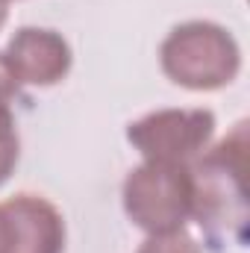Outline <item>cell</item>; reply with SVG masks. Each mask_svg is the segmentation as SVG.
Returning a JSON list of instances; mask_svg holds the SVG:
<instances>
[{
  "label": "cell",
  "mask_w": 250,
  "mask_h": 253,
  "mask_svg": "<svg viewBox=\"0 0 250 253\" xmlns=\"http://www.w3.org/2000/svg\"><path fill=\"white\" fill-rule=\"evenodd\" d=\"M6 21V0H0V24Z\"/></svg>",
  "instance_id": "obj_10"
},
{
  "label": "cell",
  "mask_w": 250,
  "mask_h": 253,
  "mask_svg": "<svg viewBox=\"0 0 250 253\" xmlns=\"http://www.w3.org/2000/svg\"><path fill=\"white\" fill-rule=\"evenodd\" d=\"M248 124H239L230 138H224L215 150L203 156V162L191 171V215L197 224L224 242H242L248 224Z\"/></svg>",
  "instance_id": "obj_1"
},
{
  "label": "cell",
  "mask_w": 250,
  "mask_h": 253,
  "mask_svg": "<svg viewBox=\"0 0 250 253\" xmlns=\"http://www.w3.org/2000/svg\"><path fill=\"white\" fill-rule=\"evenodd\" d=\"M191 171L174 162H147L129 174L124 186L126 215L150 230L171 233L180 230L191 215Z\"/></svg>",
  "instance_id": "obj_3"
},
{
  "label": "cell",
  "mask_w": 250,
  "mask_h": 253,
  "mask_svg": "<svg viewBox=\"0 0 250 253\" xmlns=\"http://www.w3.org/2000/svg\"><path fill=\"white\" fill-rule=\"evenodd\" d=\"M6 62L18 83L53 85L68 74L71 50L50 30H21L9 44Z\"/></svg>",
  "instance_id": "obj_6"
},
{
  "label": "cell",
  "mask_w": 250,
  "mask_h": 253,
  "mask_svg": "<svg viewBox=\"0 0 250 253\" xmlns=\"http://www.w3.org/2000/svg\"><path fill=\"white\" fill-rule=\"evenodd\" d=\"M62 215L42 197L18 194L0 203V253H62Z\"/></svg>",
  "instance_id": "obj_5"
},
{
  "label": "cell",
  "mask_w": 250,
  "mask_h": 253,
  "mask_svg": "<svg viewBox=\"0 0 250 253\" xmlns=\"http://www.w3.org/2000/svg\"><path fill=\"white\" fill-rule=\"evenodd\" d=\"M15 162H18V132H15L12 115H9V106L0 103V183L9 177Z\"/></svg>",
  "instance_id": "obj_7"
},
{
  "label": "cell",
  "mask_w": 250,
  "mask_h": 253,
  "mask_svg": "<svg viewBox=\"0 0 250 253\" xmlns=\"http://www.w3.org/2000/svg\"><path fill=\"white\" fill-rule=\"evenodd\" d=\"M138 253H200V251L186 233L171 230V233H153V239L144 242V248Z\"/></svg>",
  "instance_id": "obj_8"
},
{
  "label": "cell",
  "mask_w": 250,
  "mask_h": 253,
  "mask_svg": "<svg viewBox=\"0 0 250 253\" xmlns=\"http://www.w3.org/2000/svg\"><path fill=\"white\" fill-rule=\"evenodd\" d=\"M215 118L203 109H168L141 118L129 126V141L150 162L186 165L188 159L209 141Z\"/></svg>",
  "instance_id": "obj_4"
},
{
  "label": "cell",
  "mask_w": 250,
  "mask_h": 253,
  "mask_svg": "<svg viewBox=\"0 0 250 253\" xmlns=\"http://www.w3.org/2000/svg\"><path fill=\"white\" fill-rule=\"evenodd\" d=\"M18 94V80L12 74V68L6 62V56H0V103L9 106V100Z\"/></svg>",
  "instance_id": "obj_9"
},
{
  "label": "cell",
  "mask_w": 250,
  "mask_h": 253,
  "mask_svg": "<svg viewBox=\"0 0 250 253\" xmlns=\"http://www.w3.org/2000/svg\"><path fill=\"white\" fill-rule=\"evenodd\" d=\"M162 68L177 85L194 91L221 88L239 71V47L221 27L194 21L165 39Z\"/></svg>",
  "instance_id": "obj_2"
}]
</instances>
